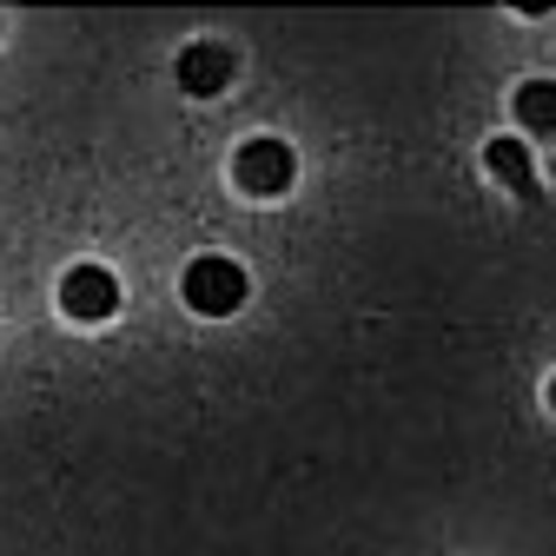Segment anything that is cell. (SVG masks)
Listing matches in <instances>:
<instances>
[{
  "label": "cell",
  "mask_w": 556,
  "mask_h": 556,
  "mask_svg": "<svg viewBox=\"0 0 556 556\" xmlns=\"http://www.w3.org/2000/svg\"><path fill=\"white\" fill-rule=\"evenodd\" d=\"M179 292H186V305H192L199 318H226V312L245 305V265H239V258H219V252H205V258L186 265Z\"/></svg>",
  "instance_id": "obj_1"
},
{
  "label": "cell",
  "mask_w": 556,
  "mask_h": 556,
  "mask_svg": "<svg viewBox=\"0 0 556 556\" xmlns=\"http://www.w3.org/2000/svg\"><path fill=\"white\" fill-rule=\"evenodd\" d=\"M232 179H239V192H252V199H278V192H292V179H299V153L286 147V139H245V147L232 153Z\"/></svg>",
  "instance_id": "obj_2"
},
{
  "label": "cell",
  "mask_w": 556,
  "mask_h": 556,
  "mask_svg": "<svg viewBox=\"0 0 556 556\" xmlns=\"http://www.w3.org/2000/svg\"><path fill=\"white\" fill-rule=\"evenodd\" d=\"M60 312L74 318V325H106L113 312H119V278L106 271V265H74L60 278Z\"/></svg>",
  "instance_id": "obj_3"
},
{
  "label": "cell",
  "mask_w": 556,
  "mask_h": 556,
  "mask_svg": "<svg viewBox=\"0 0 556 556\" xmlns=\"http://www.w3.org/2000/svg\"><path fill=\"white\" fill-rule=\"evenodd\" d=\"M179 87L192 93V100H213V93H226L232 87V74H239V60H232V47H219V40H192L186 53H179Z\"/></svg>",
  "instance_id": "obj_4"
},
{
  "label": "cell",
  "mask_w": 556,
  "mask_h": 556,
  "mask_svg": "<svg viewBox=\"0 0 556 556\" xmlns=\"http://www.w3.org/2000/svg\"><path fill=\"white\" fill-rule=\"evenodd\" d=\"M483 160H491V173H497L517 199H530V205L543 199V179H536V160H530L523 139H510V132H504V139H491V147H483Z\"/></svg>",
  "instance_id": "obj_5"
},
{
  "label": "cell",
  "mask_w": 556,
  "mask_h": 556,
  "mask_svg": "<svg viewBox=\"0 0 556 556\" xmlns=\"http://www.w3.org/2000/svg\"><path fill=\"white\" fill-rule=\"evenodd\" d=\"M510 106H517V119L530 132H556V80H523L510 93Z\"/></svg>",
  "instance_id": "obj_6"
},
{
  "label": "cell",
  "mask_w": 556,
  "mask_h": 556,
  "mask_svg": "<svg viewBox=\"0 0 556 556\" xmlns=\"http://www.w3.org/2000/svg\"><path fill=\"white\" fill-rule=\"evenodd\" d=\"M549 410H556V378H549Z\"/></svg>",
  "instance_id": "obj_7"
}]
</instances>
